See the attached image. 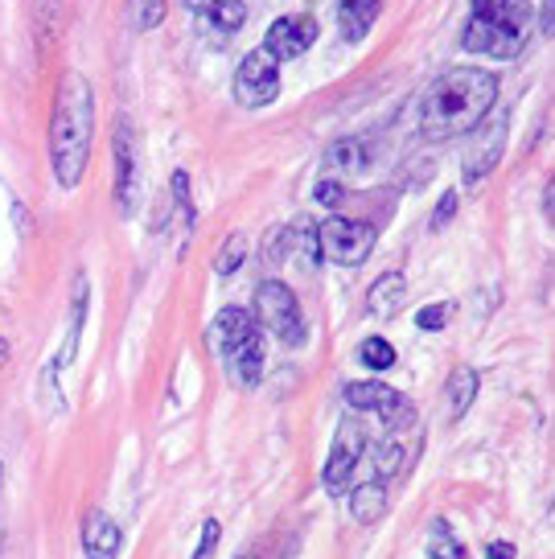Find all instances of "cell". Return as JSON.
<instances>
[{"mask_svg":"<svg viewBox=\"0 0 555 559\" xmlns=\"http://www.w3.org/2000/svg\"><path fill=\"white\" fill-rule=\"evenodd\" d=\"M210 346L239 386H256L263 379V333L251 313L223 309L210 321Z\"/></svg>","mask_w":555,"mask_h":559,"instance_id":"cell-4","label":"cell"},{"mask_svg":"<svg viewBox=\"0 0 555 559\" xmlns=\"http://www.w3.org/2000/svg\"><path fill=\"white\" fill-rule=\"evenodd\" d=\"M83 313H87V276H79V288H74V321H70L67 342H62L58 358H54L50 379H46V391H50V400H58V386H54V379H58V374H62V370L70 367V358H74V349H79V330H83Z\"/></svg>","mask_w":555,"mask_h":559,"instance_id":"cell-15","label":"cell"},{"mask_svg":"<svg viewBox=\"0 0 555 559\" xmlns=\"http://www.w3.org/2000/svg\"><path fill=\"white\" fill-rule=\"evenodd\" d=\"M317 247H321L326 260L342 263V267H358V263H366L370 247H375V230L358 223V218L333 214L317 227Z\"/></svg>","mask_w":555,"mask_h":559,"instance_id":"cell-6","label":"cell"},{"mask_svg":"<svg viewBox=\"0 0 555 559\" xmlns=\"http://www.w3.org/2000/svg\"><path fill=\"white\" fill-rule=\"evenodd\" d=\"M244 255H247V239L244 235H231L226 247H223V255H219V263H214V267H219V276H231V272L244 263Z\"/></svg>","mask_w":555,"mask_h":559,"instance_id":"cell-25","label":"cell"},{"mask_svg":"<svg viewBox=\"0 0 555 559\" xmlns=\"http://www.w3.org/2000/svg\"><path fill=\"white\" fill-rule=\"evenodd\" d=\"M0 486H4V465H0Z\"/></svg>","mask_w":555,"mask_h":559,"instance_id":"cell-32","label":"cell"},{"mask_svg":"<svg viewBox=\"0 0 555 559\" xmlns=\"http://www.w3.org/2000/svg\"><path fill=\"white\" fill-rule=\"evenodd\" d=\"M486 559H515V543H489Z\"/></svg>","mask_w":555,"mask_h":559,"instance_id":"cell-30","label":"cell"},{"mask_svg":"<svg viewBox=\"0 0 555 559\" xmlns=\"http://www.w3.org/2000/svg\"><path fill=\"white\" fill-rule=\"evenodd\" d=\"M428 556L433 559H465V547L452 539L449 523H433V535H428Z\"/></svg>","mask_w":555,"mask_h":559,"instance_id":"cell-23","label":"cell"},{"mask_svg":"<svg viewBox=\"0 0 555 559\" xmlns=\"http://www.w3.org/2000/svg\"><path fill=\"white\" fill-rule=\"evenodd\" d=\"M452 210H457V193H445L440 198V214H433V227H445L452 218Z\"/></svg>","mask_w":555,"mask_h":559,"instance_id":"cell-29","label":"cell"},{"mask_svg":"<svg viewBox=\"0 0 555 559\" xmlns=\"http://www.w3.org/2000/svg\"><path fill=\"white\" fill-rule=\"evenodd\" d=\"M449 416L461 419L469 412V403H473V395H477V370L473 367H457L449 374Z\"/></svg>","mask_w":555,"mask_h":559,"instance_id":"cell-20","label":"cell"},{"mask_svg":"<svg viewBox=\"0 0 555 559\" xmlns=\"http://www.w3.org/2000/svg\"><path fill=\"white\" fill-rule=\"evenodd\" d=\"M256 317H260L263 330L272 333L276 342H284V346H300L305 342V317H300V305H296L288 284L263 280L260 288H256Z\"/></svg>","mask_w":555,"mask_h":559,"instance_id":"cell-5","label":"cell"},{"mask_svg":"<svg viewBox=\"0 0 555 559\" xmlns=\"http://www.w3.org/2000/svg\"><path fill=\"white\" fill-rule=\"evenodd\" d=\"M280 95V62L272 53L251 50L239 62V74H235V99L244 107H268Z\"/></svg>","mask_w":555,"mask_h":559,"instance_id":"cell-8","label":"cell"},{"mask_svg":"<svg viewBox=\"0 0 555 559\" xmlns=\"http://www.w3.org/2000/svg\"><path fill=\"white\" fill-rule=\"evenodd\" d=\"M350 514L354 523H379L387 514V489L382 481H363V486L350 493Z\"/></svg>","mask_w":555,"mask_h":559,"instance_id":"cell-18","label":"cell"},{"mask_svg":"<svg viewBox=\"0 0 555 559\" xmlns=\"http://www.w3.org/2000/svg\"><path fill=\"white\" fill-rule=\"evenodd\" d=\"M120 526L107 519L104 510H91L83 523V551L91 559H116L120 556Z\"/></svg>","mask_w":555,"mask_h":559,"instance_id":"cell-13","label":"cell"},{"mask_svg":"<svg viewBox=\"0 0 555 559\" xmlns=\"http://www.w3.org/2000/svg\"><path fill=\"white\" fill-rule=\"evenodd\" d=\"M346 403L350 412H370L379 416L391 432H408L412 428V407L395 386L387 383H346Z\"/></svg>","mask_w":555,"mask_h":559,"instance_id":"cell-7","label":"cell"},{"mask_svg":"<svg viewBox=\"0 0 555 559\" xmlns=\"http://www.w3.org/2000/svg\"><path fill=\"white\" fill-rule=\"evenodd\" d=\"M342 198H346L342 181H317V202H321V206H338Z\"/></svg>","mask_w":555,"mask_h":559,"instance_id":"cell-27","label":"cell"},{"mask_svg":"<svg viewBox=\"0 0 555 559\" xmlns=\"http://www.w3.org/2000/svg\"><path fill=\"white\" fill-rule=\"evenodd\" d=\"M165 13H169L165 0H128V21H132V29H140V34L156 29L165 21Z\"/></svg>","mask_w":555,"mask_h":559,"instance_id":"cell-22","label":"cell"},{"mask_svg":"<svg viewBox=\"0 0 555 559\" xmlns=\"http://www.w3.org/2000/svg\"><path fill=\"white\" fill-rule=\"evenodd\" d=\"M312 41H317V21L305 17V13H288V17L272 21V29L263 37V50L276 62H288V58H300Z\"/></svg>","mask_w":555,"mask_h":559,"instance_id":"cell-12","label":"cell"},{"mask_svg":"<svg viewBox=\"0 0 555 559\" xmlns=\"http://www.w3.org/2000/svg\"><path fill=\"white\" fill-rule=\"evenodd\" d=\"M370 160H375V148H370L363 136H342L330 153H326V165H330L338 177H363L366 169H370Z\"/></svg>","mask_w":555,"mask_h":559,"instance_id":"cell-14","label":"cell"},{"mask_svg":"<svg viewBox=\"0 0 555 559\" xmlns=\"http://www.w3.org/2000/svg\"><path fill=\"white\" fill-rule=\"evenodd\" d=\"M0 362H9V342H0Z\"/></svg>","mask_w":555,"mask_h":559,"instance_id":"cell-31","label":"cell"},{"mask_svg":"<svg viewBox=\"0 0 555 559\" xmlns=\"http://www.w3.org/2000/svg\"><path fill=\"white\" fill-rule=\"evenodd\" d=\"M95 140V95L83 70H62L50 120V165L62 190H74L91 160Z\"/></svg>","mask_w":555,"mask_h":559,"instance_id":"cell-2","label":"cell"},{"mask_svg":"<svg viewBox=\"0 0 555 559\" xmlns=\"http://www.w3.org/2000/svg\"><path fill=\"white\" fill-rule=\"evenodd\" d=\"M276 251H284V247H293L296 255L305 260V267H317L321 263V247H317V227L312 223H296L293 230H284L276 239Z\"/></svg>","mask_w":555,"mask_h":559,"instance_id":"cell-21","label":"cell"},{"mask_svg":"<svg viewBox=\"0 0 555 559\" xmlns=\"http://www.w3.org/2000/svg\"><path fill=\"white\" fill-rule=\"evenodd\" d=\"M363 453H366L363 424H358L354 416H346L342 424H338L330 465H326V489H330V493H342V489L350 486V477H354V465L363 461Z\"/></svg>","mask_w":555,"mask_h":559,"instance_id":"cell-10","label":"cell"},{"mask_svg":"<svg viewBox=\"0 0 555 559\" xmlns=\"http://www.w3.org/2000/svg\"><path fill=\"white\" fill-rule=\"evenodd\" d=\"M531 0H473L465 25V50L489 58H515L531 37Z\"/></svg>","mask_w":555,"mask_h":559,"instance_id":"cell-3","label":"cell"},{"mask_svg":"<svg viewBox=\"0 0 555 559\" xmlns=\"http://www.w3.org/2000/svg\"><path fill=\"white\" fill-rule=\"evenodd\" d=\"M449 321V305H428V309H420L416 325L420 330H440Z\"/></svg>","mask_w":555,"mask_h":559,"instance_id":"cell-26","label":"cell"},{"mask_svg":"<svg viewBox=\"0 0 555 559\" xmlns=\"http://www.w3.org/2000/svg\"><path fill=\"white\" fill-rule=\"evenodd\" d=\"M202 13H206V25L214 34H239L247 25V4L244 0H206L202 4Z\"/></svg>","mask_w":555,"mask_h":559,"instance_id":"cell-19","label":"cell"},{"mask_svg":"<svg viewBox=\"0 0 555 559\" xmlns=\"http://www.w3.org/2000/svg\"><path fill=\"white\" fill-rule=\"evenodd\" d=\"M503 144H506V111H489L486 120L473 128L465 148V186H477L482 177L498 165L503 157Z\"/></svg>","mask_w":555,"mask_h":559,"instance_id":"cell-9","label":"cell"},{"mask_svg":"<svg viewBox=\"0 0 555 559\" xmlns=\"http://www.w3.org/2000/svg\"><path fill=\"white\" fill-rule=\"evenodd\" d=\"M363 362L370 370H391L395 367V349H391V342H382V337H370V342H363Z\"/></svg>","mask_w":555,"mask_h":559,"instance_id":"cell-24","label":"cell"},{"mask_svg":"<svg viewBox=\"0 0 555 559\" xmlns=\"http://www.w3.org/2000/svg\"><path fill=\"white\" fill-rule=\"evenodd\" d=\"M403 297H408V280H403V272H387V276H379L375 284H370V313L375 317H395L403 309Z\"/></svg>","mask_w":555,"mask_h":559,"instance_id":"cell-17","label":"cell"},{"mask_svg":"<svg viewBox=\"0 0 555 559\" xmlns=\"http://www.w3.org/2000/svg\"><path fill=\"white\" fill-rule=\"evenodd\" d=\"M247 559H256V556H247Z\"/></svg>","mask_w":555,"mask_h":559,"instance_id":"cell-33","label":"cell"},{"mask_svg":"<svg viewBox=\"0 0 555 559\" xmlns=\"http://www.w3.org/2000/svg\"><path fill=\"white\" fill-rule=\"evenodd\" d=\"M140 198V160H137V136H132V123H116V202L120 214H132Z\"/></svg>","mask_w":555,"mask_h":559,"instance_id":"cell-11","label":"cell"},{"mask_svg":"<svg viewBox=\"0 0 555 559\" xmlns=\"http://www.w3.org/2000/svg\"><path fill=\"white\" fill-rule=\"evenodd\" d=\"M214 547H219V523L210 519V523L202 526V543H198V556L193 559H210L214 556Z\"/></svg>","mask_w":555,"mask_h":559,"instance_id":"cell-28","label":"cell"},{"mask_svg":"<svg viewBox=\"0 0 555 559\" xmlns=\"http://www.w3.org/2000/svg\"><path fill=\"white\" fill-rule=\"evenodd\" d=\"M498 79L477 67H452L436 79L420 104V132L428 140L469 136L494 111Z\"/></svg>","mask_w":555,"mask_h":559,"instance_id":"cell-1","label":"cell"},{"mask_svg":"<svg viewBox=\"0 0 555 559\" xmlns=\"http://www.w3.org/2000/svg\"><path fill=\"white\" fill-rule=\"evenodd\" d=\"M382 0H338V29L346 41H363L379 17Z\"/></svg>","mask_w":555,"mask_h":559,"instance_id":"cell-16","label":"cell"}]
</instances>
